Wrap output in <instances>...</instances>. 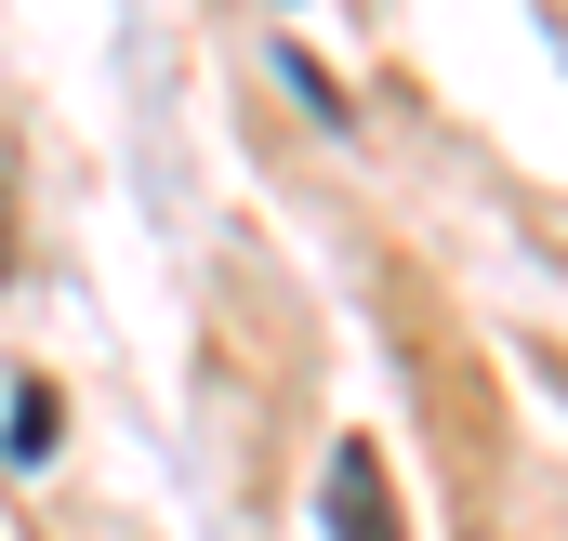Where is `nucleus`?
Segmentation results:
<instances>
[{"instance_id":"obj_1","label":"nucleus","mask_w":568,"mask_h":541,"mask_svg":"<svg viewBox=\"0 0 568 541\" xmlns=\"http://www.w3.org/2000/svg\"><path fill=\"white\" fill-rule=\"evenodd\" d=\"M317 516H331V541H410V529H397V476H384V449H371V436H344V449H331Z\"/></svg>"},{"instance_id":"obj_2","label":"nucleus","mask_w":568,"mask_h":541,"mask_svg":"<svg viewBox=\"0 0 568 541\" xmlns=\"http://www.w3.org/2000/svg\"><path fill=\"white\" fill-rule=\"evenodd\" d=\"M53 436H67L53 384H13V409H0V449H13V462H53Z\"/></svg>"},{"instance_id":"obj_3","label":"nucleus","mask_w":568,"mask_h":541,"mask_svg":"<svg viewBox=\"0 0 568 541\" xmlns=\"http://www.w3.org/2000/svg\"><path fill=\"white\" fill-rule=\"evenodd\" d=\"M27 265V185H13V145H0V277Z\"/></svg>"}]
</instances>
